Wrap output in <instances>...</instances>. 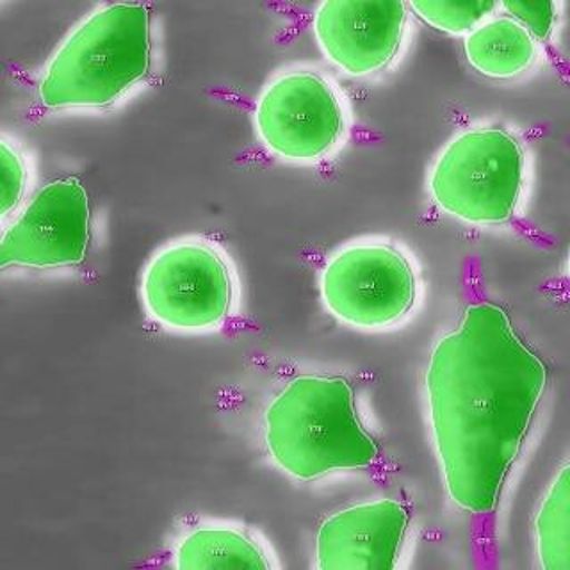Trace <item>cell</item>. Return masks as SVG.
<instances>
[{"label":"cell","mask_w":570,"mask_h":570,"mask_svg":"<svg viewBox=\"0 0 570 570\" xmlns=\"http://www.w3.org/2000/svg\"><path fill=\"white\" fill-rule=\"evenodd\" d=\"M549 371L495 303H472L433 344L424 389L433 448L453 504L489 515L524 450Z\"/></svg>","instance_id":"6da1fadb"},{"label":"cell","mask_w":570,"mask_h":570,"mask_svg":"<svg viewBox=\"0 0 570 570\" xmlns=\"http://www.w3.org/2000/svg\"><path fill=\"white\" fill-rule=\"evenodd\" d=\"M263 439L276 468L298 481L367 469L380 459L344 376L299 374L285 383L264 412Z\"/></svg>","instance_id":"7a4b0ae2"},{"label":"cell","mask_w":570,"mask_h":570,"mask_svg":"<svg viewBox=\"0 0 570 570\" xmlns=\"http://www.w3.org/2000/svg\"><path fill=\"white\" fill-rule=\"evenodd\" d=\"M151 68V17L142 2L102 6L67 36L38 85L50 111L107 109L147 79Z\"/></svg>","instance_id":"3957f363"},{"label":"cell","mask_w":570,"mask_h":570,"mask_svg":"<svg viewBox=\"0 0 570 570\" xmlns=\"http://www.w3.org/2000/svg\"><path fill=\"white\" fill-rule=\"evenodd\" d=\"M139 299L148 320L169 334H214L239 311L236 264L207 237L168 240L142 266Z\"/></svg>","instance_id":"277c9868"},{"label":"cell","mask_w":570,"mask_h":570,"mask_svg":"<svg viewBox=\"0 0 570 570\" xmlns=\"http://www.w3.org/2000/svg\"><path fill=\"white\" fill-rule=\"evenodd\" d=\"M528 160L512 130L487 125L456 134L428 174L436 209L474 227H501L521 213Z\"/></svg>","instance_id":"5b68a950"},{"label":"cell","mask_w":570,"mask_h":570,"mask_svg":"<svg viewBox=\"0 0 570 570\" xmlns=\"http://www.w3.org/2000/svg\"><path fill=\"white\" fill-rule=\"evenodd\" d=\"M321 302L343 325L382 332L409 320L421 299L417 264L387 239L353 240L335 249L320 273Z\"/></svg>","instance_id":"8992f818"},{"label":"cell","mask_w":570,"mask_h":570,"mask_svg":"<svg viewBox=\"0 0 570 570\" xmlns=\"http://www.w3.org/2000/svg\"><path fill=\"white\" fill-rule=\"evenodd\" d=\"M95 223L85 184L62 177L45 184L0 232V273L67 276L86 266Z\"/></svg>","instance_id":"52a82bcc"},{"label":"cell","mask_w":570,"mask_h":570,"mask_svg":"<svg viewBox=\"0 0 570 570\" xmlns=\"http://www.w3.org/2000/svg\"><path fill=\"white\" fill-rule=\"evenodd\" d=\"M254 125L263 147L291 165H316L332 156L350 129L337 88L312 70L275 77L258 95Z\"/></svg>","instance_id":"ba28073f"},{"label":"cell","mask_w":570,"mask_h":570,"mask_svg":"<svg viewBox=\"0 0 570 570\" xmlns=\"http://www.w3.org/2000/svg\"><path fill=\"white\" fill-rule=\"evenodd\" d=\"M405 0H321L312 32L332 67L353 79L391 67L409 31Z\"/></svg>","instance_id":"9c48e42d"},{"label":"cell","mask_w":570,"mask_h":570,"mask_svg":"<svg viewBox=\"0 0 570 570\" xmlns=\"http://www.w3.org/2000/svg\"><path fill=\"white\" fill-rule=\"evenodd\" d=\"M409 508L396 499H374L325 517L316 533V569L394 570L409 539Z\"/></svg>","instance_id":"30bf717a"},{"label":"cell","mask_w":570,"mask_h":570,"mask_svg":"<svg viewBox=\"0 0 570 570\" xmlns=\"http://www.w3.org/2000/svg\"><path fill=\"white\" fill-rule=\"evenodd\" d=\"M169 566L178 570H269L281 563L261 531L240 522L204 519L175 537Z\"/></svg>","instance_id":"8fae6325"},{"label":"cell","mask_w":570,"mask_h":570,"mask_svg":"<svg viewBox=\"0 0 570 570\" xmlns=\"http://www.w3.org/2000/svg\"><path fill=\"white\" fill-rule=\"evenodd\" d=\"M463 53L481 77L510 80L537 62L539 40L513 18L490 17L463 36Z\"/></svg>","instance_id":"7c38bea8"},{"label":"cell","mask_w":570,"mask_h":570,"mask_svg":"<svg viewBox=\"0 0 570 570\" xmlns=\"http://www.w3.org/2000/svg\"><path fill=\"white\" fill-rule=\"evenodd\" d=\"M534 548L543 570H570V468L563 463L534 517Z\"/></svg>","instance_id":"4fadbf2b"},{"label":"cell","mask_w":570,"mask_h":570,"mask_svg":"<svg viewBox=\"0 0 570 570\" xmlns=\"http://www.w3.org/2000/svg\"><path fill=\"white\" fill-rule=\"evenodd\" d=\"M409 11L435 31L465 36L494 17L498 0H405Z\"/></svg>","instance_id":"5bb4252c"},{"label":"cell","mask_w":570,"mask_h":570,"mask_svg":"<svg viewBox=\"0 0 570 570\" xmlns=\"http://www.w3.org/2000/svg\"><path fill=\"white\" fill-rule=\"evenodd\" d=\"M32 171L26 154L0 136V228H4L29 200Z\"/></svg>","instance_id":"9a60e30c"},{"label":"cell","mask_w":570,"mask_h":570,"mask_svg":"<svg viewBox=\"0 0 570 570\" xmlns=\"http://www.w3.org/2000/svg\"><path fill=\"white\" fill-rule=\"evenodd\" d=\"M498 6L537 40H551L558 23V0H498Z\"/></svg>","instance_id":"2e32d148"}]
</instances>
